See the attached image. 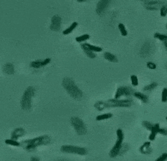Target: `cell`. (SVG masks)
I'll list each match as a JSON object with an SVG mask.
<instances>
[{
  "instance_id": "obj_4",
  "label": "cell",
  "mask_w": 167,
  "mask_h": 161,
  "mask_svg": "<svg viewBox=\"0 0 167 161\" xmlns=\"http://www.w3.org/2000/svg\"><path fill=\"white\" fill-rule=\"evenodd\" d=\"M133 104V100L131 99H108L105 101V109L113 107H130Z\"/></svg>"
},
{
  "instance_id": "obj_15",
  "label": "cell",
  "mask_w": 167,
  "mask_h": 161,
  "mask_svg": "<svg viewBox=\"0 0 167 161\" xmlns=\"http://www.w3.org/2000/svg\"><path fill=\"white\" fill-rule=\"evenodd\" d=\"M141 153L143 155H150L153 152V149H152L151 142H145L141 146L140 149Z\"/></svg>"
},
{
  "instance_id": "obj_27",
  "label": "cell",
  "mask_w": 167,
  "mask_h": 161,
  "mask_svg": "<svg viewBox=\"0 0 167 161\" xmlns=\"http://www.w3.org/2000/svg\"><path fill=\"white\" fill-rule=\"evenodd\" d=\"M90 38V35H88V34H85V35H82L80 37H78L75 38V40L78 43H82V42L85 41V40H88Z\"/></svg>"
},
{
  "instance_id": "obj_21",
  "label": "cell",
  "mask_w": 167,
  "mask_h": 161,
  "mask_svg": "<svg viewBox=\"0 0 167 161\" xmlns=\"http://www.w3.org/2000/svg\"><path fill=\"white\" fill-rule=\"evenodd\" d=\"M77 27H78V22H74L72 23V25H70V26L69 27H67V29H65V30H63V34L65 35H69V34L71 33L72 32H73Z\"/></svg>"
},
{
  "instance_id": "obj_36",
  "label": "cell",
  "mask_w": 167,
  "mask_h": 161,
  "mask_svg": "<svg viewBox=\"0 0 167 161\" xmlns=\"http://www.w3.org/2000/svg\"><path fill=\"white\" fill-rule=\"evenodd\" d=\"M158 133H159V134H161L163 135H167V131H166V129L159 128V129H158Z\"/></svg>"
},
{
  "instance_id": "obj_28",
  "label": "cell",
  "mask_w": 167,
  "mask_h": 161,
  "mask_svg": "<svg viewBox=\"0 0 167 161\" xmlns=\"http://www.w3.org/2000/svg\"><path fill=\"white\" fill-rule=\"evenodd\" d=\"M118 29H119L120 33H121V35L123 36H127L128 32L126 30V27H125V25L123 24L120 23V24L118 25Z\"/></svg>"
},
{
  "instance_id": "obj_6",
  "label": "cell",
  "mask_w": 167,
  "mask_h": 161,
  "mask_svg": "<svg viewBox=\"0 0 167 161\" xmlns=\"http://www.w3.org/2000/svg\"><path fill=\"white\" fill-rule=\"evenodd\" d=\"M116 135H117V140H116L115 145L112 149L111 150V151L109 152V156L111 158H116V156H118V152H119V150L120 149V147H121L123 141V138H124V135L123 132L121 129H118L116 131Z\"/></svg>"
},
{
  "instance_id": "obj_22",
  "label": "cell",
  "mask_w": 167,
  "mask_h": 161,
  "mask_svg": "<svg viewBox=\"0 0 167 161\" xmlns=\"http://www.w3.org/2000/svg\"><path fill=\"white\" fill-rule=\"evenodd\" d=\"M85 45L90 50H91L93 52H101L102 51V48L101 47H98V46L93 45L89 43H84Z\"/></svg>"
},
{
  "instance_id": "obj_20",
  "label": "cell",
  "mask_w": 167,
  "mask_h": 161,
  "mask_svg": "<svg viewBox=\"0 0 167 161\" xmlns=\"http://www.w3.org/2000/svg\"><path fill=\"white\" fill-rule=\"evenodd\" d=\"M80 46H81V48L82 50H83V51L85 52L86 56H87L88 58H92V59L96 58V53H95L94 52H93V51H91V50H90L89 49H88V48L85 45V44H82V45Z\"/></svg>"
},
{
  "instance_id": "obj_1",
  "label": "cell",
  "mask_w": 167,
  "mask_h": 161,
  "mask_svg": "<svg viewBox=\"0 0 167 161\" xmlns=\"http://www.w3.org/2000/svg\"><path fill=\"white\" fill-rule=\"evenodd\" d=\"M51 143V138L49 135H41L32 139L23 140L20 143V146L27 151L32 152L40 146H45Z\"/></svg>"
},
{
  "instance_id": "obj_23",
  "label": "cell",
  "mask_w": 167,
  "mask_h": 161,
  "mask_svg": "<svg viewBox=\"0 0 167 161\" xmlns=\"http://www.w3.org/2000/svg\"><path fill=\"white\" fill-rule=\"evenodd\" d=\"M113 116V114L111 113H106V114H103L101 115H98L96 116V120L97 121H102L105 120H108V119L111 118Z\"/></svg>"
},
{
  "instance_id": "obj_24",
  "label": "cell",
  "mask_w": 167,
  "mask_h": 161,
  "mask_svg": "<svg viewBox=\"0 0 167 161\" xmlns=\"http://www.w3.org/2000/svg\"><path fill=\"white\" fill-rule=\"evenodd\" d=\"M5 144H7L8 145L14 146V147H20V143H19L15 139H7L5 141Z\"/></svg>"
},
{
  "instance_id": "obj_29",
  "label": "cell",
  "mask_w": 167,
  "mask_h": 161,
  "mask_svg": "<svg viewBox=\"0 0 167 161\" xmlns=\"http://www.w3.org/2000/svg\"><path fill=\"white\" fill-rule=\"evenodd\" d=\"M142 124H143V128H146V130H149V131L151 130V129H152V128H153V125H154L153 124L151 123V122H149V121H143Z\"/></svg>"
},
{
  "instance_id": "obj_11",
  "label": "cell",
  "mask_w": 167,
  "mask_h": 161,
  "mask_svg": "<svg viewBox=\"0 0 167 161\" xmlns=\"http://www.w3.org/2000/svg\"><path fill=\"white\" fill-rule=\"evenodd\" d=\"M62 19L59 15H54L51 19V25L50 26V29L52 31L57 32L60 29Z\"/></svg>"
},
{
  "instance_id": "obj_13",
  "label": "cell",
  "mask_w": 167,
  "mask_h": 161,
  "mask_svg": "<svg viewBox=\"0 0 167 161\" xmlns=\"http://www.w3.org/2000/svg\"><path fill=\"white\" fill-rule=\"evenodd\" d=\"M50 61H51V59L50 58H45L44 59V60H37V61H34L30 63V67L33 68V69H40V68L45 66V65H47L49 64L50 63Z\"/></svg>"
},
{
  "instance_id": "obj_37",
  "label": "cell",
  "mask_w": 167,
  "mask_h": 161,
  "mask_svg": "<svg viewBox=\"0 0 167 161\" xmlns=\"http://www.w3.org/2000/svg\"><path fill=\"white\" fill-rule=\"evenodd\" d=\"M30 160L32 161H39L40 160V158H36V157H32V158H31Z\"/></svg>"
},
{
  "instance_id": "obj_30",
  "label": "cell",
  "mask_w": 167,
  "mask_h": 161,
  "mask_svg": "<svg viewBox=\"0 0 167 161\" xmlns=\"http://www.w3.org/2000/svg\"><path fill=\"white\" fill-rule=\"evenodd\" d=\"M154 37L157 39L160 40L161 41H164L165 40H167V36L166 35H164V34H161V33H156L154 34Z\"/></svg>"
},
{
  "instance_id": "obj_16",
  "label": "cell",
  "mask_w": 167,
  "mask_h": 161,
  "mask_svg": "<svg viewBox=\"0 0 167 161\" xmlns=\"http://www.w3.org/2000/svg\"><path fill=\"white\" fill-rule=\"evenodd\" d=\"M4 73L7 75H12L14 73V66L12 63H7L3 66Z\"/></svg>"
},
{
  "instance_id": "obj_38",
  "label": "cell",
  "mask_w": 167,
  "mask_h": 161,
  "mask_svg": "<svg viewBox=\"0 0 167 161\" xmlns=\"http://www.w3.org/2000/svg\"><path fill=\"white\" fill-rule=\"evenodd\" d=\"M78 2H87L88 0H77Z\"/></svg>"
},
{
  "instance_id": "obj_33",
  "label": "cell",
  "mask_w": 167,
  "mask_h": 161,
  "mask_svg": "<svg viewBox=\"0 0 167 161\" xmlns=\"http://www.w3.org/2000/svg\"><path fill=\"white\" fill-rule=\"evenodd\" d=\"M161 101L162 102H166L167 101V88H164L162 91Z\"/></svg>"
},
{
  "instance_id": "obj_9",
  "label": "cell",
  "mask_w": 167,
  "mask_h": 161,
  "mask_svg": "<svg viewBox=\"0 0 167 161\" xmlns=\"http://www.w3.org/2000/svg\"><path fill=\"white\" fill-rule=\"evenodd\" d=\"M154 45L151 43V42L148 41L143 44L142 48H141L140 50V55L143 58H146V57L151 56L152 53L154 51Z\"/></svg>"
},
{
  "instance_id": "obj_32",
  "label": "cell",
  "mask_w": 167,
  "mask_h": 161,
  "mask_svg": "<svg viewBox=\"0 0 167 161\" xmlns=\"http://www.w3.org/2000/svg\"><path fill=\"white\" fill-rule=\"evenodd\" d=\"M131 84L134 86H137L139 85V80L136 76L133 75L131 77Z\"/></svg>"
},
{
  "instance_id": "obj_7",
  "label": "cell",
  "mask_w": 167,
  "mask_h": 161,
  "mask_svg": "<svg viewBox=\"0 0 167 161\" xmlns=\"http://www.w3.org/2000/svg\"><path fill=\"white\" fill-rule=\"evenodd\" d=\"M61 152L65 153L76 154L79 155H85L87 154V149L85 147H78L73 145H63L60 148Z\"/></svg>"
},
{
  "instance_id": "obj_5",
  "label": "cell",
  "mask_w": 167,
  "mask_h": 161,
  "mask_svg": "<svg viewBox=\"0 0 167 161\" xmlns=\"http://www.w3.org/2000/svg\"><path fill=\"white\" fill-rule=\"evenodd\" d=\"M70 123L78 135H84L87 133V128L81 119L78 116H73L70 119Z\"/></svg>"
},
{
  "instance_id": "obj_12",
  "label": "cell",
  "mask_w": 167,
  "mask_h": 161,
  "mask_svg": "<svg viewBox=\"0 0 167 161\" xmlns=\"http://www.w3.org/2000/svg\"><path fill=\"white\" fill-rule=\"evenodd\" d=\"M165 4L162 1H149L145 4L146 9L149 10H158Z\"/></svg>"
},
{
  "instance_id": "obj_19",
  "label": "cell",
  "mask_w": 167,
  "mask_h": 161,
  "mask_svg": "<svg viewBox=\"0 0 167 161\" xmlns=\"http://www.w3.org/2000/svg\"><path fill=\"white\" fill-rule=\"evenodd\" d=\"M103 57H104V58L105 59V60L108 61H110V62L117 63L118 61L117 57H116L115 55L112 54L109 52L104 53V54H103Z\"/></svg>"
},
{
  "instance_id": "obj_31",
  "label": "cell",
  "mask_w": 167,
  "mask_h": 161,
  "mask_svg": "<svg viewBox=\"0 0 167 161\" xmlns=\"http://www.w3.org/2000/svg\"><path fill=\"white\" fill-rule=\"evenodd\" d=\"M160 14L161 17H166L167 14V7L166 5L165 4L160 8Z\"/></svg>"
},
{
  "instance_id": "obj_2",
  "label": "cell",
  "mask_w": 167,
  "mask_h": 161,
  "mask_svg": "<svg viewBox=\"0 0 167 161\" xmlns=\"http://www.w3.org/2000/svg\"><path fill=\"white\" fill-rule=\"evenodd\" d=\"M62 85L65 90L68 93L72 98L76 100H80L83 96V93L80 89L79 87L76 85L74 80L70 78H63Z\"/></svg>"
},
{
  "instance_id": "obj_35",
  "label": "cell",
  "mask_w": 167,
  "mask_h": 161,
  "mask_svg": "<svg viewBox=\"0 0 167 161\" xmlns=\"http://www.w3.org/2000/svg\"><path fill=\"white\" fill-rule=\"evenodd\" d=\"M147 67L150 69H156V65L153 62H148L147 63Z\"/></svg>"
},
{
  "instance_id": "obj_26",
  "label": "cell",
  "mask_w": 167,
  "mask_h": 161,
  "mask_svg": "<svg viewBox=\"0 0 167 161\" xmlns=\"http://www.w3.org/2000/svg\"><path fill=\"white\" fill-rule=\"evenodd\" d=\"M157 85L158 84H157V83H156V82H152L151 84H149V85L144 86V87H143V90L144 91V92H151V91L154 90V88L157 86Z\"/></svg>"
},
{
  "instance_id": "obj_18",
  "label": "cell",
  "mask_w": 167,
  "mask_h": 161,
  "mask_svg": "<svg viewBox=\"0 0 167 161\" xmlns=\"http://www.w3.org/2000/svg\"><path fill=\"white\" fill-rule=\"evenodd\" d=\"M133 95H134L136 99L141 100L143 103H147L148 101H149V96H148L147 95L143 94V93L139 92H134Z\"/></svg>"
},
{
  "instance_id": "obj_8",
  "label": "cell",
  "mask_w": 167,
  "mask_h": 161,
  "mask_svg": "<svg viewBox=\"0 0 167 161\" xmlns=\"http://www.w3.org/2000/svg\"><path fill=\"white\" fill-rule=\"evenodd\" d=\"M134 90L131 87H129V86H120L119 88H117L114 99H119L122 96L131 97L134 94Z\"/></svg>"
},
{
  "instance_id": "obj_14",
  "label": "cell",
  "mask_w": 167,
  "mask_h": 161,
  "mask_svg": "<svg viewBox=\"0 0 167 161\" xmlns=\"http://www.w3.org/2000/svg\"><path fill=\"white\" fill-rule=\"evenodd\" d=\"M25 129H23L22 128H16L12 131V134H11V139H15V140H17L18 139H20V137H22L24 136L25 135Z\"/></svg>"
},
{
  "instance_id": "obj_3",
  "label": "cell",
  "mask_w": 167,
  "mask_h": 161,
  "mask_svg": "<svg viewBox=\"0 0 167 161\" xmlns=\"http://www.w3.org/2000/svg\"><path fill=\"white\" fill-rule=\"evenodd\" d=\"M35 94V88L33 86H29L23 93L21 99V107L25 111H28L31 109L32 106V98Z\"/></svg>"
},
{
  "instance_id": "obj_25",
  "label": "cell",
  "mask_w": 167,
  "mask_h": 161,
  "mask_svg": "<svg viewBox=\"0 0 167 161\" xmlns=\"http://www.w3.org/2000/svg\"><path fill=\"white\" fill-rule=\"evenodd\" d=\"M128 150H129V145H128L127 143H123V144L122 143V145L121 147H120V149L119 150V152H118V155H122L126 153Z\"/></svg>"
},
{
  "instance_id": "obj_10",
  "label": "cell",
  "mask_w": 167,
  "mask_h": 161,
  "mask_svg": "<svg viewBox=\"0 0 167 161\" xmlns=\"http://www.w3.org/2000/svg\"><path fill=\"white\" fill-rule=\"evenodd\" d=\"M111 0H100L96 7V13L98 15H103L105 12V10H107Z\"/></svg>"
},
{
  "instance_id": "obj_39",
  "label": "cell",
  "mask_w": 167,
  "mask_h": 161,
  "mask_svg": "<svg viewBox=\"0 0 167 161\" xmlns=\"http://www.w3.org/2000/svg\"><path fill=\"white\" fill-rule=\"evenodd\" d=\"M141 1H144V2H146V0H141Z\"/></svg>"
},
{
  "instance_id": "obj_17",
  "label": "cell",
  "mask_w": 167,
  "mask_h": 161,
  "mask_svg": "<svg viewBox=\"0 0 167 161\" xmlns=\"http://www.w3.org/2000/svg\"><path fill=\"white\" fill-rule=\"evenodd\" d=\"M159 124L156 123L155 124H154L153 125V128H152L151 132V133L150 134L149 137V139L150 141H154V139H155L156 137V135L158 134V129H159Z\"/></svg>"
},
{
  "instance_id": "obj_34",
  "label": "cell",
  "mask_w": 167,
  "mask_h": 161,
  "mask_svg": "<svg viewBox=\"0 0 167 161\" xmlns=\"http://www.w3.org/2000/svg\"><path fill=\"white\" fill-rule=\"evenodd\" d=\"M166 158H167V153L166 152H164V153H163L160 157H158V158L156 160V161H164L166 160Z\"/></svg>"
}]
</instances>
